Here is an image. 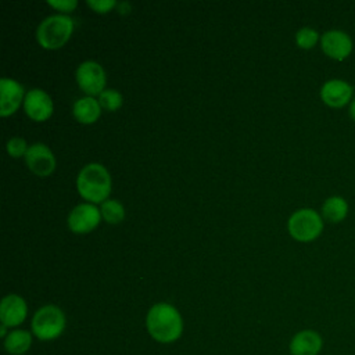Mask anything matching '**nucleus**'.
<instances>
[{
	"instance_id": "obj_1",
	"label": "nucleus",
	"mask_w": 355,
	"mask_h": 355,
	"mask_svg": "<svg viewBox=\"0 0 355 355\" xmlns=\"http://www.w3.org/2000/svg\"><path fill=\"white\" fill-rule=\"evenodd\" d=\"M146 326L148 334L161 344L175 343L183 333L182 315L168 302H158L148 309Z\"/></svg>"
},
{
	"instance_id": "obj_2",
	"label": "nucleus",
	"mask_w": 355,
	"mask_h": 355,
	"mask_svg": "<svg viewBox=\"0 0 355 355\" xmlns=\"http://www.w3.org/2000/svg\"><path fill=\"white\" fill-rule=\"evenodd\" d=\"M111 176L105 166L97 162L85 165L76 178L78 193L90 204H98L108 200L111 193Z\"/></svg>"
},
{
	"instance_id": "obj_3",
	"label": "nucleus",
	"mask_w": 355,
	"mask_h": 355,
	"mask_svg": "<svg viewBox=\"0 0 355 355\" xmlns=\"http://www.w3.org/2000/svg\"><path fill=\"white\" fill-rule=\"evenodd\" d=\"M73 32V19L65 14L44 18L36 31V39L43 49L57 50L62 47Z\"/></svg>"
},
{
	"instance_id": "obj_4",
	"label": "nucleus",
	"mask_w": 355,
	"mask_h": 355,
	"mask_svg": "<svg viewBox=\"0 0 355 355\" xmlns=\"http://www.w3.org/2000/svg\"><path fill=\"white\" fill-rule=\"evenodd\" d=\"M31 327L33 336L40 341L55 340L65 329V315L55 305H44L35 312Z\"/></svg>"
},
{
	"instance_id": "obj_5",
	"label": "nucleus",
	"mask_w": 355,
	"mask_h": 355,
	"mask_svg": "<svg viewBox=\"0 0 355 355\" xmlns=\"http://www.w3.org/2000/svg\"><path fill=\"white\" fill-rule=\"evenodd\" d=\"M287 229L294 240L306 243L320 236L323 230V220L316 211L311 208H301L291 214L287 222Z\"/></svg>"
},
{
	"instance_id": "obj_6",
	"label": "nucleus",
	"mask_w": 355,
	"mask_h": 355,
	"mask_svg": "<svg viewBox=\"0 0 355 355\" xmlns=\"http://www.w3.org/2000/svg\"><path fill=\"white\" fill-rule=\"evenodd\" d=\"M75 79L78 86L87 96H100L105 89V72L104 68L96 61L82 62L75 72Z\"/></svg>"
},
{
	"instance_id": "obj_7",
	"label": "nucleus",
	"mask_w": 355,
	"mask_h": 355,
	"mask_svg": "<svg viewBox=\"0 0 355 355\" xmlns=\"http://www.w3.org/2000/svg\"><path fill=\"white\" fill-rule=\"evenodd\" d=\"M101 219L100 209L90 202L78 204L73 207L68 215L67 223L71 232L76 234H86L94 230Z\"/></svg>"
},
{
	"instance_id": "obj_8",
	"label": "nucleus",
	"mask_w": 355,
	"mask_h": 355,
	"mask_svg": "<svg viewBox=\"0 0 355 355\" xmlns=\"http://www.w3.org/2000/svg\"><path fill=\"white\" fill-rule=\"evenodd\" d=\"M25 161L29 171L40 178L51 175L55 169V157L43 143L32 144L25 154Z\"/></svg>"
},
{
	"instance_id": "obj_9",
	"label": "nucleus",
	"mask_w": 355,
	"mask_h": 355,
	"mask_svg": "<svg viewBox=\"0 0 355 355\" xmlns=\"http://www.w3.org/2000/svg\"><path fill=\"white\" fill-rule=\"evenodd\" d=\"M320 47L329 58L336 61H343L347 57H349L352 51V40L345 32L338 29H331L322 35Z\"/></svg>"
},
{
	"instance_id": "obj_10",
	"label": "nucleus",
	"mask_w": 355,
	"mask_h": 355,
	"mask_svg": "<svg viewBox=\"0 0 355 355\" xmlns=\"http://www.w3.org/2000/svg\"><path fill=\"white\" fill-rule=\"evenodd\" d=\"M24 110L31 119L36 122H43L51 116L54 105L51 97L44 90L31 89L25 94Z\"/></svg>"
},
{
	"instance_id": "obj_11",
	"label": "nucleus",
	"mask_w": 355,
	"mask_h": 355,
	"mask_svg": "<svg viewBox=\"0 0 355 355\" xmlns=\"http://www.w3.org/2000/svg\"><path fill=\"white\" fill-rule=\"evenodd\" d=\"M352 86L341 79L327 80L320 89L322 101L331 108H341L352 101Z\"/></svg>"
},
{
	"instance_id": "obj_12",
	"label": "nucleus",
	"mask_w": 355,
	"mask_h": 355,
	"mask_svg": "<svg viewBox=\"0 0 355 355\" xmlns=\"http://www.w3.org/2000/svg\"><path fill=\"white\" fill-rule=\"evenodd\" d=\"M24 96V86L11 79V78H3L0 80V115L8 116L12 115L19 105L22 104Z\"/></svg>"
},
{
	"instance_id": "obj_13",
	"label": "nucleus",
	"mask_w": 355,
	"mask_h": 355,
	"mask_svg": "<svg viewBox=\"0 0 355 355\" xmlns=\"http://www.w3.org/2000/svg\"><path fill=\"white\" fill-rule=\"evenodd\" d=\"M28 315V306L25 300L18 294H8L0 304V320L7 327L19 326Z\"/></svg>"
},
{
	"instance_id": "obj_14",
	"label": "nucleus",
	"mask_w": 355,
	"mask_h": 355,
	"mask_svg": "<svg viewBox=\"0 0 355 355\" xmlns=\"http://www.w3.org/2000/svg\"><path fill=\"white\" fill-rule=\"evenodd\" d=\"M322 347L323 340L320 334L311 329L298 331L290 341L291 355H318Z\"/></svg>"
},
{
	"instance_id": "obj_15",
	"label": "nucleus",
	"mask_w": 355,
	"mask_h": 355,
	"mask_svg": "<svg viewBox=\"0 0 355 355\" xmlns=\"http://www.w3.org/2000/svg\"><path fill=\"white\" fill-rule=\"evenodd\" d=\"M72 114L78 122H80L83 125H90V123H94L100 118L101 105H100L98 100H96L94 97L85 96L73 103Z\"/></svg>"
},
{
	"instance_id": "obj_16",
	"label": "nucleus",
	"mask_w": 355,
	"mask_h": 355,
	"mask_svg": "<svg viewBox=\"0 0 355 355\" xmlns=\"http://www.w3.org/2000/svg\"><path fill=\"white\" fill-rule=\"evenodd\" d=\"M32 345V334L24 329L11 330L4 338V348L11 355H24Z\"/></svg>"
},
{
	"instance_id": "obj_17",
	"label": "nucleus",
	"mask_w": 355,
	"mask_h": 355,
	"mask_svg": "<svg viewBox=\"0 0 355 355\" xmlns=\"http://www.w3.org/2000/svg\"><path fill=\"white\" fill-rule=\"evenodd\" d=\"M348 214V204L340 196L329 197L322 205V215L331 223H338L345 219Z\"/></svg>"
},
{
	"instance_id": "obj_18",
	"label": "nucleus",
	"mask_w": 355,
	"mask_h": 355,
	"mask_svg": "<svg viewBox=\"0 0 355 355\" xmlns=\"http://www.w3.org/2000/svg\"><path fill=\"white\" fill-rule=\"evenodd\" d=\"M101 218L111 225L121 223L125 219V208L116 200H105L100 208Z\"/></svg>"
},
{
	"instance_id": "obj_19",
	"label": "nucleus",
	"mask_w": 355,
	"mask_h": 355,
	"mask_svg": "<svg viewBox=\"0 0 355 355\" xmlns=\"http://www.w3.org/2000/svg\"><path fill=\"white\" fill-rule=\"evenodd\" d=\"M98 103L101 108L107 111H116L121 108L123 103V97L119 92L114 89H105L100 96H98Z\"/></svg>"
},
{
	"instance_id": "obj_20",
	"label": "nucleus",
	"mask_w": 355,
	"mask_h": 355,
	"mask_svg": "<svg viewBox=\"0 0 355 355\" xmlns=\"http://www.w3.org/2000/svg\"><path fill=\"white\" fill-rule=\"evenodd\" d=\"M319 40V35L315 29L312 28H301L297 33H295V43L300 49H304V50H309L312 49Z\"/></svg>"
},
{
	"instance_id": "obj_21",
	"label": "nucleus",
	"mask_w": 355,
	"mask_h": 355,
	"mask_svg": "<svg viewBox=\"0 0 355 355\" xmlns=\"http://www.w3.org/2000/svg\"><path fill=\"white\" fill-rule=\"evenodd\" d=\"M6 148H7V153L10 157L12 158H19V157H25L26 151H28V146H26V141L22 139V137H11L7 144H6Z\"/></svg>"
},
{
	"instance_id": "obj_22",
	"label": "nucleus",
	"mask_w": 355,
	"mask_h": 355,
	"mask_svg": "<svg viewBox=\"0 0 355 355\" xmlns=\"http://www.w3.org/2000/svg\"><path fill=\"white\" fill-rule=\"evenodd\" d=\"M86 4L98 14H105L118 6L115 0H87Z\"/></svg>"
},
{
	"instance_id": "obj_23",
	"label": "nucleus",
	"mask_w": 355,
	"mask_h": 355,
	"mask_svg": "<svg viewBox=\"0 0 355 355\" xmlns=\"http://www.w3.org/2000/svg\"><path fill=\"white\" fill-rule=\"evenodd\" d=\"M47 4L54 10L60 11L61 14L67 15V12H71L75 10V7L78 6V1L76 0H49Z\"/></svg>"
},
{
	"instance_id": "obj_24",
	"label": "nucleus",
	"mask_w": 355,
	"mask_h": 355,
	"mask_svg": "<svg viewBox=\"0 0 355 355\" xmlns=\"http://www.w3.org/2000/svg\"><path fill=\"white\" fill-rule=\"evenodd\" d=\"M349 116L352 118V121H355V98H352V101L349 103Z\"/></svg>"
},
{
	"instance_id": "obj_25",
	"label": "nucleus",
	"mask_w": 355,
	"mask_h": 355,
	"mask_svg": "<svg viewBox=\"0 0 355 355\" xmlns=\"http://www.w3.org/2000/svg\"><path fill=\"white\" fill-rule=\"evenodd\" d=\"M0 336H1L3 338L7 337V326H4V324L0 326Z\"/></svg>"
}]
</instances>
